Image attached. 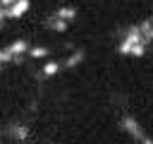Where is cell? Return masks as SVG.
Wrapping results in <instances>:
<instances>
[{"label":"cell","instance_id":"1","mask_svg":"<svg viewBox=\"0 0 153 144\" xmlns=\"http://www.w3.org/2000/svg\"><path fill=\"white\" fill-rule=\"evenodd\" d=\"M120 125H122V127H124V130H127V132H129V134H131V137H134L136 142H141V139L146 137V132H143V130L139 127V122L134 120V115H122Z\"/></svg>","mask_w":153,"mask_h":144},{"label":"cell","instance_id":"2","mask_svg":"<svg viewBox=\"0 0 153 144\" xmlns=\"http://www.w3.org/2000/svg\"><path fill=\"white\" fill-rule=\"evenodd\" d=\"M29 7H31V0H17L12 7L5 10V19H19L29 12Z\"/></svg>","mask_w":153,"mask_h":144},{"label":"cell","instance_id":"3","mask_svg":"<svg viewBox=\"0 0 153 144\" xmlns=\"http://www.w3.org/2000/svg\"><path fill=\"white\" fill-rule=\"evenodd\" d=\"M53 17H57V19H62V22L72 24V22L76 19V7H72V5H62V7H57V10H55V14H53Z\"/></svg>","mask_w":153,"mask_h":144},{"label":"cell","instance_id":"4","mask_svg":"<svg viewBox=\"0 0 153 144\" xmlns=\"http://www.w3.org/2000/svg\"><path fill=\"white\" fill-rule=\"evenodd\" d=\"M62 70V60H48L45 65H43V70H41V77H55L57 72Z\"/></svg>","mask_w":153,"mask_h":144},{"label":"cell","instance_id":"5","mask_svg":"<svg viewBox=\"0 0 153 144\" xmlns=\"http://www.w3.org/2000/svg\"><path fill=\"white\" fill-rule=\"evenodd\" d=\"M84 60V50H74L72 55H67V58H62V70H69V67H74V65H79Z\"/></svg>","mask_w":153,"mask_h":144},{"label":"cell","instance_id":"6","mask_svg":"<svg viewBox=\"0 0 153 144\" xmlns=\"http://www.w3.org/2000/svg\"><path fill=\"white\" fill-rule=\"evenodd\" d=\"M48 55H50V50L43 46H29V53H26V58H33V60H45Z\"/></svg>","mask_w":153,"mask_h":144},{"label":"cell","instance_id":"7","mask_svg":"<svg viewBox=\"0 0 153 144\" xmlns=\"http://www.w3.org/2000/svg\"><path fill=\"white\" fill-rule=\"evenodd\" d=\"M45 24H48V29H53V31H67V26H69L67 22H62V19H57V17H50Z\"/></svg>","mask_w":153,"mask_h":144},{"label":"cell","instance_id":"8","mask_svg":"<svg viewBox=\"0 0 153 144\" xmlns=\"http://www.w3.org/2000/svg\"><path fill=\"white\" fill-rule=\"evenodd\" d=\"M12 132H14V139H26L29 137V127L26 125H14Z\"/></svg>","mask_w":153,"mask_h":144},{"label":"cell","instance_id":"9","mask_svg":"<svg viewBox=\"0 0 153 144\" xmlns=\"http://www.w3.org/2000/svg\"><path fill=\"white\" fill-rule=\"evenodd\" d=\"M14 2H17V0H0V7H2V10H7V7H12Z\"/></svg>","mask_w":153,"mask_h":144}]
</instances>
